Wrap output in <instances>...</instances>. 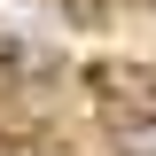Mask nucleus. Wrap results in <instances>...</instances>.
<instances>
[]
</instances>
